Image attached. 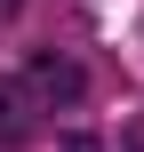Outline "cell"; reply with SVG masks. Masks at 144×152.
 Here are the masks:
<instances>
[{
  "label": "cell",
  "instance_id": "obj_2",
  "mask_svg": "<svg viewBox=\"0 0 144 152\" xmlns=\"http://www.w3.org/2000/svg\"><path fill=\"white\" fill-rule=\"evenodd\" d=\"M32 120H24V104H16V88H0V144H16Z\"/></svg>",
  "mask_w": 144,
  "mask_h": 152
},
{
  "label": "cell",
  "instance_id": "obj_1",
  "mask_svg": "<svg viewBox=\"0 0 144 152\" xmlns=\"http://www.w3.org/2000/svg\"><path fill=\"white\" fill-rule=\"evenodd\" d=\"M24 80H32L40 96H80V72H72V64H56V56H32V64H24Z\"/></svg>",
  "mask_w": 144,
  "mask_h": 152
}]
</instances>
